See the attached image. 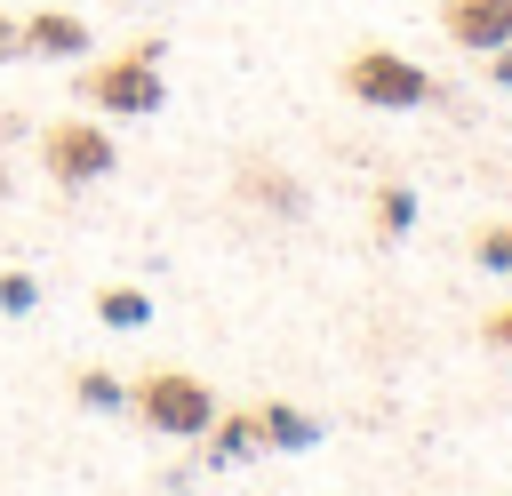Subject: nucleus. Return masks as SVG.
<instances>
[{
	"label": "nucleus",
	"mask_w": 512,
	"mask_h": 496,
	"mask_svg": "<svg viewBox=\"0 0 512 496\" xmlns=\"http://www.w3.org/2000/svg\"><path fill=\"white\" fill-rule=\"evenodd\" d=\"M128 400H136V416H144L160 440H200V432L216 424V392H208L192 368H144Z\"/></svg>",
	"instance_id": "f257e3e1"
},
{
	"label": "nucleus",
	"mask_w": 512,
	"mask_h": 496,
	"mask_svg": "<svg viewBox=\"0 0 512 496\" xmlns=\"http://www.w3.org/2000/svg\"><path fill=\"white\" fill-rule=\"evenodd\" d=\"M336 80H344V96H360V104H376V112H416V104L432 96V72H424L416 56H392V48H352Z\"/></svg>",
	"instance_id": "f03ea898"
},
{
	"label": "nucleus",
	"mask_w": 512,
	"mask_h": 496,
	"mask_svg": "<svg viewBox=\"0 0 512 496\" xmlns=\"http://www.w3.org/2000/svg\"><path fill=\"white\" fill-rule=\"evenodd\" d=\"M80 96L96 112H160V40H136L128 56L80 72Z\"/></svg>",
	"instance_id": "7ed1b4c3"
},
{
	"label": "nucleus",
	"mask_w": 512,
	"mask_h": 496,
	"mask_svg": "<svg viewBox=\"0 0 512 496\" xmlns=\"http://www.w3.org/2000/svg\"><path fill=\"white\" fill-rule=\"evenodd\" d=\"M40 168H48L56 184H96V176L112 168V136H104L96 120H56V128L40 136Z\"/></svg>",
	"instance_id": "20e7f679"
},
{
	"label": "nucleus",
	"mask_w": 512,
	"mask_h": 496,
	"mask_svg": "<svg viewBox=\"0 0 512 496\" xmlns=\"http://www.w3.org/2000/svg\"><path fill=\"white\" fill-rule=\"evenodd\" d=\"M440 32L472 56H496V48H512V0H448Z\"/></svg>",
	"instance_id": "39448f33"
},
{
	"label": "nucleus",
	"mask_w": 512,
	"mask_h": 496,
	"mask_svg": "<svg viewBox=\"0 0 512 496\" xmlns=\"http://www.w3.org/2000/svg\"><path fill=\"white\" fill-rule=\"evenodd\" d=\"M16 48L24 56H88V24L64 16V8H40V16L16 24Z\"/></svg>",
	"instance_id": "423d86ee"
},
{
	"label": "nucleus",
	"mask_w": 512,
	"mask_h": 496,
	"mask_svg": "<svg viewBox=\"0 0 512 496\" xmlns=\"http://www.w3.org/2000/svg\"><path fill=\"white\" fill-rule=\"evenodd\" d=\"M208 432H216V440H208V464H240V456L272 448V440H264V408H232V416H216Z\"/></svg>",
	"instance_id": "0eeeda50"
},
{
	"label": "nucleus",
	"mask_w": 512,
	"mask_h": 496,
	"mask_svg": "<svg viewBox=\"0 0 512 496\" xmlns=\"http://www.w3.org/2000/svg\"><path fill=\"white\" fill-rule=\"evenodd\" d=\"M240 192L256 200V208H304V192H296V176H280V168H240Z\"/></svg>",
	"instance_id": "6e6552de"
},
{
	"label": "nucleus",
	"mask_w": 512,
	"mask_h": 496,
	"mask_svg": "<svg viewBox=\"0 0 512 496\" xmlns=\"http://www.w3.org/2000/svg\"><path fill=\"white\" fill-rule=\"evenodd\" d=\"M96 312H104L112 328H136L152 304H144V288H104V296H96Z\"/></svg>",
	"instance_id": "1a4fd4ad"
},
{
	"label": "nucleus",
	"mask_w": 512,
	"mask_h": 496,
	"mask_svg": "<svg viewBox=\"0 0 512 496\" xmlns=\"http://www.w3.org/2000/svg\"><path fill=\"white\" fill-rule=\"evenodd\" d=\"M264 440H272V448H312V424H304L296 408H264Z\"/></svg>",
	"instance_id": "9d476101"
},
{
	"label": "nucleus",
	"mask_w": 512,
	"mask_h": 496,
	"mask_svg": "<svg viewBox=\"0 0 512 496\" xmlns=\"http://www.w3.org/2000/svg\"><path fill=\"white\" fill-rule=\"evenodd\" d=\"M472 248H480V264H488V272H512V224H488Z\"/></svg>",
	"instance_id": "9b49d317"
},
{
	"label": "nucleus",
	"mask_w": 512,
	"mask_h": 496,
	"mask_svg": "<svg viewBox=\"0 0 512 496\" xmlns=\"http://www.w3.org/2000/svg\"><path fill=\"white\" fill-rule=\"evenodd\" d=\"M80 400H88V408H120L128 392H120V384H112L104 368H88V376H80Z\"/></svg>",
	"instance_id": "f8f14e48"
},
{
	"label": "nucleus",
	"mask_w": 512,
	"mask_h": 496,
	"mask_svg": "<svg viewBox=\"0 0 512 496\" xmlns=\"http://www.w3.org/2000/svg\"><path fill=\"white\" fill-rule=\"evenodd\" d=\"M0 304H8V312H24V304H32V280H24V272H8V280H0Z\"/></svg>",
	"instance_id": "ddd939ff"
},
{
	"label": "nucleus",
	"mask_w": 512,
	"mask_h": 496,
	"mask_svg": "<svg viewBox=\"0 0 512 496\" xmlns=\"http://www.w3.org/2000/svg\"><path fill=\"white\" fill-rule=\"evenodd\" d=\"M488 344H496V352H512V304H504V312H488Z\"/></svg>",
	"instance_id": "4468645a"
},
{
	"label": "nucleus",
	"mask_w": 512,
	"mask_h": 496,
	"mask_svg": "<svg viewBox=\"0 0 512 496\" xmlns=\"http://www.w3.org/2000/svg\"><path fill=\"white\" fill-rule=\"evenodd\" d=\"M16 56V16H0V64Z\"/></svg>",
	"instance_id": "2eb2a0df"
},
{
	"label": "nucleus",
	"mask_w": 512,
	"mask_h": 496,
	"mask_svg": "<svg viewBox=\"0 0 512 496\" xmlns=\"http://www.w3.org/2000/svg\"><path fill=\"white\" fill-rule=\"evenodd\" d=\"M496 80H512V56H496Z\"/></svg>",
	"instance_id": "dca6fc26"
}]
</instances>
